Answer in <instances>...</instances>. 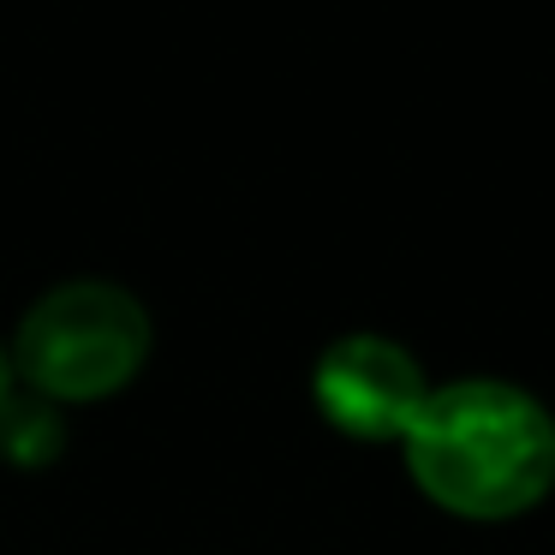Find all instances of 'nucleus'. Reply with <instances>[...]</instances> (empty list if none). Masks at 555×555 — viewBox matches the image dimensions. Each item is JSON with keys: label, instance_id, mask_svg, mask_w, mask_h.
Listing matches in <instances>:
<instances>
[{"label": "nucleus", "instance_id": "obj_1", "mask_svg": "<svg viewBox=\"0 0 555 555\" xmlns=\"http://www.w3.org/2000/svg\"><path fill=\"white\" fill-rule=\"evenodd\" d=\"M400 448L412 483L466 519H514L555 483L550 406L502 376H460L430 388Z\"/></svg>", "mask_w": 555, "mask_h": 555}, {"label": "nucleus", "instance_id": "obj_2", "mask_svg": "<svg viewBox=\"0 0 555 555\" xmlns=\"http://www.w3.org/2000/svg\"><path fill=\"white\" fill-rule=\"evenodd\" d=\"M7 359L18 383L49 406L108 400L144 371L150 311L120 281H61L25 311Z\"/></svg>", "mask_w": 555, "mask_h": 555}, {"label": "nucleus", "instance_id": "obj_4", "mask_svg": "<svg viewBox=\"0 0 555 555\" xmlns=\"http://www.w3.org/2000/svg\"><path fill=\"white\" fill-rule=\"evenodd\" d=\"M0 454L18 460V466H42V460L61 454V418H54L49 400H7L0 406Z\"/></svg>", "mask_w": 555, "mask_h": 555}, {"label": "nucleus", "instance_id": "obj_5", "mask_svg": "<svg viewBox=\"0 0 555 555\" xmlns=\"http://www.w3.org/2000/svg\"><path fill=\"white\" fill-rule=\"evenodd\" d=\"M13 400V359H7V340H0V406Z\"/></svg>", "mask_w": 555, "mask_h": 555}, {"label": "nucleus", "instance_id": "obj_3", "mask_svg": "<svg viewBox=\"0 0 555 555\" xmlns=\"http://www.w3.org/2000/svg\"><path fill=\"white\" fill-rule=\"evenodd\" d=\"M317 412L340 436L359 442H400L424 406V371L400 340L388 335H340L311 371Z\"/></svg>", "mask_w": 555, "mask_h": 555}]
</instances>
